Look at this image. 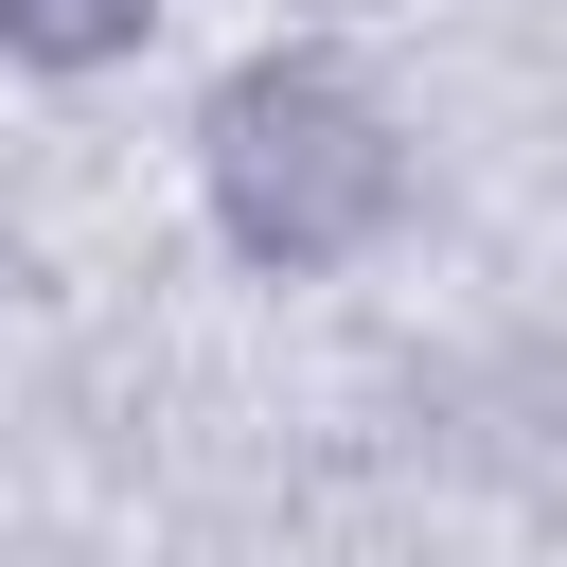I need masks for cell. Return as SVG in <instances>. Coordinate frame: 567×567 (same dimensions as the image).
<instances>
[{"instance_id":"1","label":"cell","mask_w":567,"mask_h":567,"mask_svg":"<svg viewBox=\"0 0 567 567\" xmlns=\"http://www.w3.org/2000/svg\"><path fill=\"white\" fill-rule=\"evenodd\" d=\"M408 195H425V159H408V106L354 71V53H248V71H213V106H195V213H213V248L248 266V284H337V266H372L390 230H408Z\"/></svg>"},{"instance_id":"2","label":"cell","mask_w":567,"mask_h":567,"mask_svg":"<svg viewBox=\"0 0 567 567\" xmlns=\"http://www.w3.org/2000/svg\"><path fill=\"white\" fill-rule=\"evenodd\" d=\"M159 18H177V0H0V71H53V89H89V71H124Z\"/></svg>"}]
</instances>
